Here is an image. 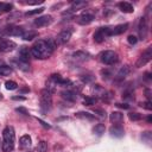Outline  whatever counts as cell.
I'll list each match as a JSON object with an SVG mask.
<instances>
[{
	"label": "cell",
	"mask_w": 152,
	"mask_h": 152,
	"mask_svg": "<svg viewBox=\"0 0 152 152\" xmlns=\"http://www.w3.org/2000/svg\"><path fill=\"white\" fill-rule=\"evenodd\" d=\"M56 46H57V44H56V42L53 39L38 40L31 48V55L34 58L45 59V58H49L52 55V52L56 49Z\"/></svg>",
	"instance_id": "6da1fadb"
},
{
	"label": "cell",
	"mask_w": 152,
	"mask_h": 152,
	"mask_svg": "<svg viewBox=\"0 0 152 152\" xmlns=\"http://www.w3.org/2000/svg\"><path fill=\"white\" fill-rule=\"evenodd\" d=\"M2 144H1V148L4 152H12L14 148V139H15V134H14V129L12 126H7L5 127V129L2 131Z\"/></svg>",
	"instance_id": "7a4b0ae2"
},
{
	"label": "cell",
	"mask_w": 152,
	"mask_h": 152,
	"mask_svg": "<svg viewBox=\"0 0 152 152\" xmlns=\"http://www.w3.org/2000/svg\"><path fill=\"white\" fill-rule=\"evenodd\" d=\"M52 93L48 90L46 88L40 91V107L44 112H48L51 109L52 106Z\"/></svg>",
	"instance_id": "3957f363"
},
{
	"label": "cell",
	"mask_w": 152,
	"mask_h": 152,
	"mask_svg": "<svg viewBox=\"0 0 152 152\" xmlns=\"http://www.w3.org/2000/svg\"><path fill=\"white\" fill-rule=\"evenodd\" d=\"M100 61L103 63V64H107V65H112L114 63L118 62V53L112 51V50H106L103 52L100 53Z\"/></svg>",
	"instance_id": "277c9868"
},
{
	"label": "cell",
	"mask_w": 152,
	"mask_h": 152,
	"mask_svg": "<svg viewBox=\"0 0 152 152\" xmlns=\"http://www.w3.org/2000/svg\"><path fill=\"white\" fill-rule=\"evenodd\" d=\"M109 36H110V28L109 27H101L94 33V40L96 43H102Z\"/></svg>",
	"instance_id": "5b68a950"
},
{
	"label": "cell",
	"mask_w": 152,
	"mask_h": 152,
	"mask_svg": "<svg viewBox=\"0 0 152 152\" xmlns=\"http://www.w3.org/2000/svg\"><path fill=\"white\" fill-rule=\"evenodd\" d=\"M151 57H152V48H147V49L142 52V55L139 57V59L137 61L135 66H137V68H140V66L145 65L146 63H148V62L151 61Z\"/></svg>",
	"instance_id": "8992f818"
},
{
	"label": "cell",
	"mask_w": 152,
	"mask_h": 152,
	"mask_svg": "<svg viewBox=\"0 0 152 152\" xmlns=\"http://www.w3.org/2000/svg\"><path fill=\"white\" fill-rule=\"evenodd\" d=\"M138 32H139V37L141 39H145L147 37L148 33V25H147V19L144 17L140 19L139 21V26H138Z\"/></svg>",
	"instance_id": "52a82bcc"
},
{
	"label": "cell",
	"mask_w": 152,
	"mask_h": 152,
	"mask_svg": "<svg viewBox=\"0 0 152 152\" xmlns=\"http://www.w3.org/2000/svg\"><path fill=\"white\" fill-rule=\"evenodd\" d=\"M94 14L90 12H83L78 18H77V23L80 25H88L94 20Z\"/></svg>",
	"instance_id": "ba28073f"
},
{
	"label": "cell",
	"mask_w": 152,
	"mask_h": 152,
	"mask_svg": "<svg viewBox=\"0 0 152 152\" xmlns=\"http://www.w3.org/2000/svg\"><path fill=\"white\" fill-rule=\"evenodd\" d=\"M71 34H72V28H70V27L69 28H64L57 36V42L61 43V44H64V43H66L71 38Z\"/></svg>",
	"instance_id": "9c48e42d"
},
{
	"label": "cell",
	"mask_w": 152,
	"mask_h": 152,
	"mask_svg": "<svg viewBox=\"0 0 152 152\" xmlns=\"http://www.w3.org/2000/svg\"><path fill=\"white\" fill-rule=\"evenodd\" d=\"M52 23V17L51 15H42V17H38L33 24L34 26H38V27H43V26H48Z\"/></svg>",
	"instance_id": "30bf717a"
},
{
	"label": "cell",
	"mask_w": 152,
	"mask_h": 152,
	"mask_svg": "<svg viewBox=\"0 0 152 152\" xmlns=\"http://www.w3.org/2000/svg\"><path fill=\"white\" fill-rule=\"evenodd\" d=\"M15 48V43L12 40H2L0 42V52H8Z\"/></svg>",
	"instance_id": "8fae6325"
},
{
	"label": "cell",
	"mask_w": 152,
	"mask_h": 152,
	"mask_svg": "<svg viewBox=\"0 0 152 152\" xmlns=\"http://www.w3.org/2000/svg\"><path fill=\"white\" fill-rule=\"evenodd\" d=\"M128 28V24H120L116 25L115 27L110 28V36H116V34H121L124 32H126Z\"/></svg>",
	"instance_id": "7c38bea8"
},
{
	"label": "cell",
	"mask_w": 152,
	"mask_h": 152,
	"mask_svg": "<svg viewBox=\"0 0 152 152\" xmlns=\"http://www.w3.org/2000/svg\"><path fill=\"white\" fill-rule=\"evenodd\" d=\"M61 95H62V97H63L64 100L70 101V102H74V101H76V99H77V94H76L74 90H63V91L61 93Z\"/></svg>",
	"instance_id": "4fadbf2b"
},
{
	"label": "cell",
	"mask_w": 152,
	"mask_h": 152,
	"mask_svg": "<svg viewBox=\"0 0 152 152\" xmlns=\"http://www.w3.org/2000/svg\"><path fill=\"white\" fill-rule=\"evenodd\" d=\"M109 133H110V135L112 137H116V138H121L122 135H124V128L120 126V125H114V126H112L110 127V129H109Z\"/></svg>",
	"instance_id": "5bb4252c"
},
{
	"label": "cell",
	"mask_w": 152,
	"mask_h": 152,
	"mask_svg": "<svg viewBox=\"0 0 152 152\" xmlns=\"http://www.w3.org/2000/svg\"><path fill=\"white\" fill-rule=\"evenodd\" d=\"M118 7H119L120 11L124 12V13H132V12L134 11L133 5L129 4V2H127V1H121V2H119V4H118Z\"/></svg>",
	"instance_id": "9a60e30c"
},
{
	"label": "cell",
	"mask_w": 152,
	"mask_h": 152,
	"mask_svg": "<svg viewBox=\"0 0 152 152\" xmlns=\"http://www.w3.org/2000/svg\"><path fill=\"white\" fill-rule=\"evenodd\" d=\"M5 33L10 34V36H23L24 30L21 27H18V26H11V27H7L5 30Z\"/></svg>",
	"instance_id": "2e32d148"
},
{
	"label": "cell",
	"mask_w": 152,
	"mask_h": 152,
	"mask_svg": "<svg viewBox=\"0 0 152 152\" xmlns=\"http://www.w3.org/2000/svg\"><path fill=\"white\" fill-rule=\"evenodd\" d=\"M30 56H31V50H28V48H26V46H21L19 50V59L28 62Z\"/></svg>",
	"instance_id": "e0dca14e"
},
{
	"label": "cell",
	"mask_w": 152,
	"mask_h": 152,
	"mask_svg": "<svg viewBox=\"0 0 152 152\" xmlns=\"http://www.w3.org/2000/svg\"><path fill=\"white\" fill-rule=\"evenodd\" d=\"M128 72H129V66H128V65L122 66V68L118 71V74H116V76H115V81H118V82L122 81V80L128 75Z\"/></svg>",
	"instance_id": "ac0fdd59"
},
{
	"label": "cell",
	"mask_w": 152,
	"mask_h": 152,
	"mask_svg": "<svg viewBox=\"0 0 152 152\" xmlns=\"http://www.w3.org/2000/svg\"><path fill=\"white\" fill-rule=\"evenodd\" d=\"M31 142H32L31 137L26 134V135H23V137L20 138V140H19V146H20V148L26 150V148H28V147L31 146Z\"/></svg>",
	"instance_id": "d6986e66"
},
{
	"label": "cell",
	"mask_w": 152,
	"mask_h": 152,
	"mask_svg": "<svg viewBox=\"0 0 152 152\" xmlns=\"http://www.w3.org/2000/svg\"><path fill=\"white\" fill-rule=\"evenodd\" d=\"M72 58L75 61H80V62H84L87 59H89V53L84 52V51H76L72 53Z\"/></svg>",
	"instance_id": "ffe728a7"
},
{
	"label": "cell",
	"mask_w": 152,
	"mask_h": 152,
	"mask_svg": "<svg viewBox=\"0 0 152 152\" xmlns=\"http://www.w3.org/2000/svg\"><path fill=\"white\" fill-rule=\"evenodd\" d=\"M109 119H110L112 122H114L115 125H118V124H120V122L122 121L124 115H122V113H120V112H113V113H110Z\"/></svg>",
	"instance_id": "44dd1931"
},
{
	"label": "cell",
	"mask_w": 152,
	"mask_h": 152,
	"mask_svg": "<svg viewBox=\"0 0 152 152\" xmlns=\"http://www.w3.org/2000/svg\"><path fill=\"white\" fill-rule=\"evenodd\" d=\"M13 64L19 68L20 70H24V71H27L30 69V65H28V62H25V61H21V59H15L13 61Z\"/></svg>",
	"instance_id": "7402d4cb"
},
{
	"label": "cell",
	"mask_w": 152,
	"mask_h": 152,
	"mask_svg": "<svg viewBox=\"0 0 152 152\" xmlns=\"http://www.w3.org/2000/svg\"><path fill=\"white\" fill-rule=\"evenodd\" d=\"M86 6H87V2H86V1H80V0H77V1H74V2L71 4V8H70V11L75 12V11L81 10L82 7H86Z\"/></svg>",
	"instance_id": "603a6c76"
},
{
	"label": "cell",
	"mask_w": 152,
	"mask_h": 152,
	"mask_svg": "<svg viewBox=\"0 0 152 152\" xmlns=\"http://www.w3.org/2000/svg\"><path fill=\"white\" fill-rule=\"evenodd\" d=\"M75 116L80 118V119H87V120H94L95 119V116L93 114L88 113V112H78V113L75 114Z\"/></svg>",
	"instance_id": "cb8c5ba5"
},
{
	"label": "cell",
	"mask_w": 152,
	"mask_h": 152,
	"mask_svg": "<svg viewBox=\"0 0 152 152\" xmlns=\"http://www.w3.org/2000/svg\"><path fill=\"white\" fill-rule=\"evenodd\" d=\"M37 36H38V33H37L36 31H27V32H24L21 37H23L25 40H32V39L36 38Z\"/></svg>",
	"instance_id": "d4e9b609"
},
{
	"label": "cell",
	"mask_w": 152,
	"mask_h": 152,
	"mask_svg": "<svg viewBox=\"0 0 152 152\" xmlns=\"http://www.w3.org/2000/svg\"><path fill=\"white\" fill-rule=\"evenodd\" d=\"M104 125H102V124H97L94 128H93V131H94V133L95 134H97V135H102L103 133H104Z\"/></svg>",
	"instance_id": "484cf974"
},
{
	"label": "cell",
	"mask_w": 152,
	"mask_h": 152,
	"mask_svg": "<svg viewBox=\"0 0 152 152\" xmlns=\"http://www.w3.org/2000/svg\"><path fill=\"white\" fill-rule=\"evenodd\" d=\"M46 150H48V144H46V141L40 140V141L38 142V145H37V151H38V152H46Z\"/></svg>",
	"instance_id": "4316f807"
},
{
	"label": "cell",
	"mask_w": 152,
	"mask_h": 152,
	"mask_svg": "<svg viewBox=\"0 0 152 152\" xmlns=\"http://www.w3.org/2000/svg\"><path fill=\"white\" fill-rule=\"evenodd\" d=\"M12 72V68L11 66H7V65H0V75H4V76H7Z\"/></svg>",
	"instance_id": "83f0119b"
},
{
	"label": "cell",
	"mask_w": 152,
	"mask_h": 152,
	"mask_svg": "<svg viewBox=\"0 0 152 152\" xmlns=\"http://www.w3.org/2000/svg\"><path fill=\"white\" fill-rule=\"evenodd\" d=\"M96 97H91V96H88V97H86L84 100H83V104H86V106H93V104H95L96 103Z\"/></svg>",
	"instance_id": "f1b7e54d"
},
{
	"label": "cell",
	"mask_w": 152,
	"mask_h": 152,
	"mask_svg": "<svg viewBox=\"0 0 152 152\" xmlns=\"http://www.w3.org/2000/svg\"><path fill=\"white\" fill-rule=\"evenodd\" d=\"M13 8L12 4H6V2H0V11L2 12H10Z\"/></svg>",
	"instance_id": "f546056e"
},
{
	"label": "cell",
	"mask_w": 152,
	"mask_h": 152,
	"mask_svg": "<svg viewBox=\"0 0 152 152\" xmlns=\"http://www.w3.org/2000/svg\"><path fill=\"white\" fill-rule=\"evenodd\" d=\"M44 11V7H39V8H36V10H32V11H27L25 13L26 17H31V15H34V14H39Z\"/></svg>",
	"instance_id": "4dcf8cb0"
},
{
	"label": "cell",
	"mask_w": 152,
	"mask_h": 152,
	"mask_svg": "<svg viewBox=\"0 0 152 152\" xmlns=\"http://www.w3.org/2000/svg\"><path fill=\"white\" fill-rule=\"evenodd\" d=\"M5 86H6V89H7V90H14V89L18 88V84H17V82H14V81H7V82L5 83Z\"/></svg>",
	"instance_id": "1f68e13d"
},
{
	"label": "cell",
	"mask_w": 152,
	"mask_h": 152,
	"mask_svg": "<svg viewBox=\"0 0 152 152\" xmlns=\"http://www.w3.org/2000/svg\"><path fill=\"white\" fill-rule=\"evenodd\" d=\"M128 118L132 121H139L141 119V114H139V113H129L128 114Z\"/></svg>",
	"instance_id": "d6a6232c"
},
{
	"label": "cell",
	"mask_w": 152,
	"mask_h": 152,
	"mask_svg": "<svg viewBox=\"0 0 152 152\" xmlns=\"http://www.w3.org/2000/svg\"><path fill=\"white\" fill-rule=\"evenodd\" d=\"M94 113H95L97 116H100L101 119L106 118V112H104L103 109H101V108H94Z\"/></svg>",
	"instance_id": "836d02e7"
},
{
	"label": "cell",
	"mask_w": 152,
	"mask_h": 152,
	"mask_svg": "<svg viewBox=\"0 0 152 152\" xmlns=\"http://www.w3.org/2000/svg\"><path fill=\"white\" fill-rule=\"evenodd\" d=\"M81 80L83 81V82H86V83H88V82H91L93 80H94V77H93V75H81Z\"/></svg>",
	"instance_id": "e575fe53"
},
{
	"label": "cell",
	"mask_w": 152,
	"mask_h": 152,
	"mask_svg": "<svg viewBox=\"0 0 152 152\" xmlns=\"http://www.w3.org/2000/svg\"><path fill=\"white\" fill-rule=\"evenodd\" d=\"M127 40H128V43H129V44L134 45V44H137V42H138V38H137L135 36L131 34V36H128V37H127Z\"/></svg>",
	"instance_id": "d590c367"
},
{
	"label": "cell",
	"mask_w": 152,
	"mask_h": 152,
	"mask_svg": "<svg viewBox=\"0 0 152 152\" xmlns=\"http://www.w3.org/2000/svg\"><path fill=\"white\" fill-rule=\"evenodd\" d=\"M124 99H129V100H133V99H134V95H133V93H132L131 90H126V91L124 93Z\"/></svg>",
	"instance_id": "8d00e7d4"
},
{
	"label": "cell",
	"mask_w": 152,
	"mask_h": 152,
	"mask_svg": "<svg viewBox=\"0 0 152 152\" xmlns=\"http://www.w3.org/2000/svg\"><path fill=\"white\" fill-rule=\"evenodd\" d=\"M140 106H141V107H144V108H146V109H148V110H151V109H152V106H151V101L141 102V103H140Z\"/></svg>",
	"instance_id": "74e56055"
},
{
	"label": "cell",
	"mask_w": 152,
	"mask_h": 152,
	"mask_svg": "<svg viewBox=\"0 0 152 152\" xmlns=\"http://www.w3.org/2000/svg\"><path fill=\"white\" fill-rule=\"evenodd\" d=\"M101 74L103 75V78H108V77H109V75H110V72H109L108 70H102V71H101Z\"/></svg>",
	"instance_id": "f35d334b"
},
{
	"label": "cell",
	"mask_w": 152,
	"mask_h": 152,
	"mask_svg": "<svg viewBox=\"0 0 152 152\" xmlns=\"http://www.w3.org/2000/svg\"><path fill=\"white\" fill-rule=\"evenodd\" d=\"M116 106L120 107V108H124V109H128L129 108V106L127 103H116Z\"/></svg>",
	"instance_id": "ab89813d"
},
{
	"label": "cell",
	"mask_w": 152,
	"mask_h": 152,
	"mask_svg": "<svg viewBox=\"0 0 152 152\" xmlns=\"http://www.w3.org/2000/svg\"><path fill=\"white\" fill-rule=\"evenodd\" d=\"M15 110H17L18 113H23V114H25V115H27V114H28V113H27V110H26L25 108H17Z\"/></svg>",
	"instance_id": "60d3db41"
},
{
	"label": "cell",
	"mask_w": 152,
	"mask_h": 152,
	"mask_svg": "<svg viewBox=\"0 0 152 152\" xmlns=\"http://www.w3.org/2000/svg\"><path fill=\"white\" fill-rule=\"evenodd\" d=\"M38 121H39V122L42 124V126H44L45 128H50V125H48V124H46V122H44L43 120H40V119H38Z\"/></svg>",
	"instance_id": "b9f144b4"
},
{
	"label": "cell",
	"mask_w": 152,
	"mask_h": 152,
	"mask_svg": "<svg viewBox=\"0 0 152 152\" xmlns=\"http://www.w3.org/2000/svg\"><path fill=\"white\" fill-rule=\"evenodd\" d=\"M13 100H25V97H23V96H13Z\"/></svg>",
	"instance_id": "7bdbcfd3"
},
{
	"label": "cell",
	"mask_w": 152,
	"mask_h": 152,
	"mask_svg": "<svg viewBox=\"0 0 152 152\" xmlns=\"http://www.w3.org/2000/svg\"><path fill=\"white\" fill-rule=\"evenodd\" d=\"M151 121H152V118H151V116H148V118H147V122H151Z\"/></svg>",
	"instance_id": "ee69618b"
}]
</instances>
